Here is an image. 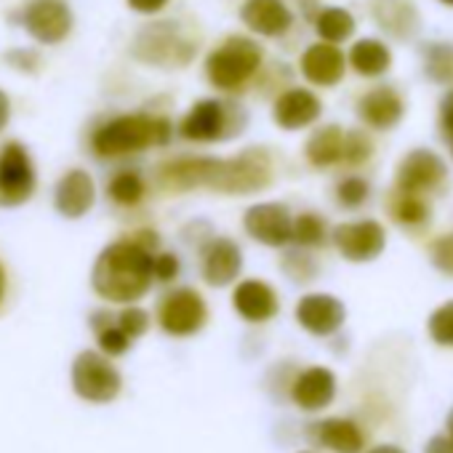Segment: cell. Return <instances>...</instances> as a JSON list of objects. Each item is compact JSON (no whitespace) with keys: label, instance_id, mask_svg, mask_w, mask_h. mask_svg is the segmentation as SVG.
<instances>
[{"label":"cell","instance_id":"6da1fadb","mask_svg":"<svg viewBox=\"0 0 453 453\" xmlns=\"http://www.w3.org/2000/svg\"><path fill=\"white\" fill-rule=\"evenodd\" d=\"M152 257L155 251L144 249L134 238L104 246L91 267L94 294L110 304H134L144 299L155 283Z\"/></svg>","mask_w":453,"mask_h":453},{"label":"cell","instance_id":"7a4b0ae2","mask_svg":"<svg viewBox=\"0 0 453 453\" xmlns=\"http://www.w3.org/2000/svg\"><path fill=\"white\" fill-rule=\"evenodd\" d=\"M173 139V123L163 115L126 112L102 123L91 136V150L102 160L139 155L150 147H165Z\"/></svg>","mask_w":453,"mask_h":453},{"label":"cell","instance_id":"3957f363","mask_svg":"<svg viewBox=\"0 0 453 453\" xmlns=\"http://www.w3.org/2000/svg\"><path fill=\"white\" fill-rule=\"evenodd\" d=\"M262 46L246 35H230L205 57V78L219 91H241L262 67Z\"/></svg>","mask_w":453,"mask_h":453},{"label":"cell","instance_id":"277c9868","mask_svg":"<svg viewBox=\"0 0 453 453\" xmlns=\"http://www.w3.org/2000/svg\"><path fill=\"white\" fill-rule=\"evenodd\" d=\"M246 126V115L241 112V107L208 96L195 102L187 115L179 123V134L187 142H197V144H213V142H224L235 134H241V128Z\"/></svg>","mask_w":453,"mask_h":453},{"label":"cell","instance_id":"5b68a950","mask_svg":"<svg viewBox=\"0 0 453 453\" xmlns=\"http://www.w3.org/2000/svg\"><path fill=\"white\" fill-rule=\"evenodd\" d=\"M73 389L86 403H112L123 389V376L112 360L96 349H83L73 360Z\"/></svg>","mask_w":453,"mask_h":453},{"label":"cell","instance_id":"8992f818","mask_svg":"<svg viewBox=\"0 0 453 453\" xmlns=\"http://www.w3.org/2000/svg\"><path fill=\"white\" fill-rule=\"evenodd\" d=\"M38 189V171L30 150L22 142L0 147V208H19L33 200Z\"/></svg>","mask_w":453,"mask_h":453},{"label":"cell","instance_id":"52a82bcc","mask_svg":"<svg viewBox=\"0 0 453 453\" xmlns=\"http://www.w3.org/2000/svg\"><path fill=\"white\" fill-rule=\"evenodd\" d=\"M131 51L139 62L160 67H184L195 57V46L181 38L173 22H155L139 30Z\"/></svg>","mask_w":453,"mask_h":453},{"label":"cell","instance_id":"ba28073f","mask_svg":"<svg viewBox=\"0 0 453 453\" xmlns=\"http://www.w3.org/2000/svg\"><path fill=\"white\" fill-rule=\"evenodd\" d=\"M205 323H208L205 299L189 286L168 291L157 304V326L173 339L195 336L203 331Z\"/></svg>","mask_w":453,"mask_h":453},{"label":"cell","instance_id":"9c48e42d","mask_svg":"<svg viewBox=\"0 0 453 453\" xmlns=\"http://www.w3.org/2000/svg\"><path fill=\"white\" fill-rule=\"evenodd\" d=\"M19 25L41 46H59L73 33L75 17L67 0H30L19 12Z\"/></svg>","mask_w":453,"mask_h":453},{"label":"cell","instance_id":"30bf717a","mask_svg":"<svg viewBox=\"0 0 453 453\" xmlns=\"http://www.w3.org/2000/svg\"><path fill=\"white\" fill-rule=\"evenodd\" d=\"M273 181V160L265 150H243L235 157H224L219 192L224 195H251Z\"/></svg>","mask_w":453,"mask_h":453},{"label":"cell","instance_id":"8fae6325","mask_svg":"<svg viewBox=\"0 0 453 453\" xmlns=\"http://www.w3.org/2000/svg\"><path fill=\"white\" fill-rule=\"evenodd\" d=\"M328 238L334 241L336 251L352 265L373 262L387 249V230L376 219H360V221L336 224Z\"/></svg>","mask_w":453,"mask_h":453},{"label":"cell","instance_id":"7c38bea8","mask_svg":"<svg viewBox=\"0 0 453 453\" xmlns=\"http://www.w3.org/2000/svg\"><path fill=\"white\" fill-rule=\"evenodd\" d=\"M224 157H176L157 168V181L173 192L189 189H219Z\"/></svg>","mask_w":453,"mask_h":453},{"label":"cell","instance_id":"4fadbf2b","mask_svg":"<svg viewBox=\"0 0 453 453\" xmlns=\"http://www.w3.org/2000/svg\"><path fill=\"white\" fill-rule=\"evenodd\" d=\"M291 226L294 216L286 203H254L243 213V230L249 233V238L267 249H286L291 243Z\"/></svg>","mask_w":453,"mask_h":453},{"label":"cell","instance_id":"5bb4252c","mask_svg":"<svg viewBox=\"0 0 453 453\" xmlns=\"http://www.w3.org/2000/svg\"><path fill=\"white\" fill-rule=\"evenodd\" d=\"M243 273V251L230 238H211L200 249V275L211 288L233 286Z\"/></svg>","mask_w":453,"mask_h":453},{"label":"cell","instance_id":"9a60e30c","mask_svg":"<svg viewBox=\"0 0 453 453\" xmlns=\"http://www.w3.org/2000/svg\"><path fill=\"white\" fill-rule=\"evenodd\" d=\"M445 163L437 152L421 147V150H411L400 165H397V192H408V195H424L429 189H434L442 179H445Z\"/></svg>","mask_w":453,"mask_h":453},{"label":"cell","instance_id":"2e32d148","mask_svg":"<svg viewBox=\"0 0 453 453\" xmlns=\"http://www.w3.org/2000/svg\"><path fill=\"white\" fill-rule=\"evenodd\" d=\"M347 320V307L331 294H307L296 304V323L312 336H331Z\"/></svg>","mask_w":453,"mask_h":453},{"label":"cell","instance_id":"e0dca14e","mask_svg":"<svg viewBox=\"0 0 453 453\" xmlns=\"http://www.w3.org/2000/svg\"><path fill=\"white\" fill-rule=\"evenodd\" d=\"M299 70H302L307 83L320 86V88H331V86L342 83V78L347 73V57L339 46L320 41V43H312L302 54Z\"/></svg>","mask_w":453,"mask_h":453},{"label":"cell","instance_id":"ac0fdd59","mask_svg":"<svg viewBox=\"0 0 453 453\" xmlns=\"http://www.w3.org/2000/svg\"><path fill=\"white\" fill-rule=\"evenodd\" d=\"M96 203V184L88 171L73 168L54 187V208L65 219H83Z\"/></svg>","mask_w":453,"mask_h":453},{"label":"cell","instance_id":"d6986e66","mask_svg":"<svg viewBox=\"0 0 453 453\" xmlns=\"http://www.w3.org/2000/svg\"><path fill=\"white\" fill-rule=\"evenodd\" d=\"M323 115V102L310 88H288L273 104V120L283 131H302Z\"/></svg>","mask_w":453,"mask_h":453},{"label":"cell","instance_id":"ffe728a7","mask_svg":"<svg viewBox=\"0 0 453 453\" xmlns=\"http://www.w3.org/2000/svg\"><path fill=\"white\" fill-rule=\"evenodd\" d=\"M233 307L246 323H267L280 312V299L270 283L259 278H249L235 286Z\"/></svg>","mask_w":453,"mask_h":453},{"label":"cell","instance_id":"44dd1931","mask_svg":"<svg viewBox=\"0 0 453 453\" xmlns=\"http://www.w3.org/2000/svg\"><path fill=\"white\" fill-rule=\"evenodd\" d=\"M241 22L262 38H280L294 27V12L283 0H246Z\"/></svg>","mask_w":453,"mask_h":453},{"label":"cell","instance_id":"7402d4cb","mask_svg":"<svg viewBox=\"0 0 453 453\" xmlns=\"http://www.w3.org/2000/svg\"><path fill=\"white\" fill-rule=\"evenodd\" d=\"M357 115H360V120L368 128L389 131V128H395L403 120L405 104H403V96L392 86H379V88H371L368 94L360 96Z\"/></svg>","mask_w":453,"mask_h":453},{"label":"cell","instance_id":"603a6c76","mask_svg":"<svg viewBox=\"0 0 453 453\" xmlns=\"http://www.w3.org/2000/svg\"><path fill=\"white\" fill-rule=\"evenodd\" d=\"M291 397L302 411H323L336 397V376H334V371L323 368V365L304 368L296 376L294 387H291Z\"/></svg>","mask_w":453,"mask_h":453},{"label":"cell","instance_id":"cb8c5ba5","mask_svg":"<svg viewBox=\"0 0 453 453\" xmlns=\"http://www.w3.org/2000/svg\"><path fill=\"white\" fill-rule=\"evenodd\" d=\"M310 440L334 450V453H360L365 445V437L360 426L349 418H323L307 429Z\"/></svg>","mask_w":453,"mask_h":453},{"label":"cell","instance_id":"d4e9b609","mask_svg":"<svg viewBox=\"0 0 453 453\" xmlns=\"http://www.w3.org/2000/svg\"><path fill=\"white\" fill-rule=\"evenodd\" d=\"M347 67H352L363 78H379L392 67V51L376 38H360L349 49Z\"/></svg>","mask_w":453,"mask_h":453},{"label":"cell","instance_id":"484cf974","mask_svg":"<svg viewBox=\"0 0 453 453\" xmlns=\"http://www.w3.org/2000/svg\"><path fill=\"white\" fill-rule=\"evenodd\" d=\"M342 150H344V128L342 126H323L312 131V136L304 144V157L315 168H331L342 163Z\"/></svg>","mask_w":453,"mask_h":453},{"label":"cell","instance_id":"4316f807","mask_svg":"<svg viewBox=\"0 0 453 453\" xmlns=\"http://www.w3.org/2000/svg\"><path fill=\"white\" fill-rule=\"evenodd\" d=\"M91 328H94V334H96L99 352L107 355V357H120V355H126V352L131 349V344H134V342L118 328L115 318H112L110 312H104V310H99V312L91 315Z\"/></svg>","mask_w":453,"mask_h":453},{"label":"cell","instance_id":"83f0119b","mask_svg":"<svg viewBox=\"0 0 453 453\" xmlns=\"http://www.w3.org/2000/svg\"><path fill=\"white\" fill-rule=\"evenodd\" d=\"M315 33L320 35V41L339 46V43H344V41L352 38V33H355V17L347 9H339V6L323 9L315 17Z\"/></svg>","mask_w":453,"mask_h":453},{"label":"cell","instance_id":"f1b7e54d","mask_svg":"<svg viewBox=\"0 0 453 453\" xmlns=\"http://www.w3.org/2000/svg\"><path fill=\"white\" fill-rule=\"evenodd\" d=\"M373 17L381 22V27L397 38H408L416 27V12L405 4V0H381L376 6Z\"/></svg>","mask_w":453,"mask_h":453},{"label":"cell","instance_id":"f546056e","mask_svg":"<svg viewBox=\"0 0 453 453\" xmlns=\"http://www.w3.org/2000/svg\"><path fill=\"white\" fill-rule=\"evenodd\" d=\"M147 195V181L139 171H118L110 181H107V197L118 205H139Z\"/></svg>","mask_w":453,"mask_h":453},{"label":"cell","instance_id":"4dcf8cb0","mask_svg":"<svg viewBox=\"0 0 453 453\" xmlns=\"http://www.w3.org/2000/svg\"><path fill=\"white\" fill-rule=\"evenodd\" d=\"M291 243H296L299 249H320V246H326L328 243V226H326L323 216H318V213L294 216Z\"/></svg>","mask_w":453,"mask_h":453},{"label":"cell","instance_id":"1f68e13d","mask_svg":"<svg viewBox=\"0 0 453 453\" xmlns=\"http://www.w3.org/2000/svg\"><path fill=\"white\" fill-rule=\"evenodd\" d=\"M424 73L434 83H453V46L429 43L424 51Z\"/></svg>","mask_w":453,"mask_h":453},{"label":"cell","instance_id":"d6a6232c","mask_svg":"<svg viewBox=\"0 0 453 453\" xmlns=\"http://www.w3.org/2000/svg\"><path fill=\"white\" fill-rule=\"evenodd\" d=\"M392 216H395V221H400L405 226H421L429 221V205L421 195L400 192L392 205Z\"/></svg>","mask_w":453,"mask_h":453},{"label":"cell","instance_id":"836d02e7","mask_svg":"<svg viewBox=\"0 0 453 453\" xmlns=\"http://www.w3.org/2000/svg\"><path fill=\"white\" fill-rule=\"evenodd\" d=\"M283 273L294 280V283H310L315 275H318V262L307 254V249H294V251H286L283 254V262H280Z\"/></svg>","mask_w":453,"mask_h":453},{"label":"cell","instance_id":"e575fe53","mask_svg":"<svg viewBox=\"0 0 453 453\" xmlns=\"http://www.w3.org/2000/svg\"><path fill=\"white\" fill-rule=\"evenodd\" d=\"M373 155V142L365 131H344V150H342V163L347 165H363Z\"/></svg>","mask_w":453,"mask_h":453},{"label":"cell","instance_id":"d590c367","mask_svg":"<svg viewBox=\"0 0 453 453\" xmlns=\"http://www.w3.org/2000/svg\"><path fill=\"white\" fill-rule=\"evenodd\" d=\"M368 195H371V184L363 176H347L336 184V200L347 211L360 208L368 200Z\"/></svg>","mask_w":453,"mask_h":453},{"label":"cell","instance_id":"8d00e7d4","mask_svg":"<svg viewBox=\"0 0 453 453\" xmlns=\"http://www.w3.org/2000/svg\"><path fill=\"white\" fill-rule=\"evenodd\" d=\"M115 323H118V328L131 339V342H136V339H142L147 331H150V312L147 310H142V307H136V304H126L118 315H115Z\"/></svg>","mask_w":453,"mask_h":453},{"label":"cell","instance_id":"74e56055","mask_svg":"<svg viewBox=\"0 0 453 453\" xmlns=\"http://www.w3.org/2000/svg\"><path fill=\"white\" fill-rule=\"evenodd\" d=\"M429 336L434 344H442V347H453V299L445 302L442 307H437L432 315H429Z\"/></svg>","mask_w":453,"mask_h":453},{"label":"cell","instance_id":"f35d334b","mask_svg":"<svg viewBox=\"0 0 453 453\" xmlns=\"http://www.w3.org/2000/svg\"><path fill=\"white\" fill-rule=\"evenodd\" d=\"M429 259L434 270H440L442 275H453V233L437 238L429 246Z\"/></svg>","mask_w":453,"mask_h":453},{"label":"cell","instance_id":"ab89813d","mask_svg":"<svg viewBox=\"0 0 453 453\" xmlns=\"http://www.w3.org/2000/svg\"><path fill=\"white\" fill-rule=\"evenodd\" d=\"M181 273V262L176 254L171 251H163V254H155L152 257V278L155 283H173Z\"/></svg>","mask_w":453,"mask_h":453},{"label":"cell","instance_id":"60d3db41","mask_svg":"<svg viewBox=\"0 0 453 453\" xmlns=\"http://www.w3.org/2000/svg\"><path fill=\"white\" fill-rule=\"evenodd\" d=\"M440 123H442L445 139H453V88L440 102Z\"/></svg>","mask_w":453,"mask_h":453},{"label":"cell","instance_id":"b9f144b4","mask_svg":"<svg viewBox=\"0 0 453 453\" xmlns=\"http://www.w3.org/2000/svg\"><path fill=\"white\" fill-rule=\"evenodd\" d=\"M126 4H128L131 12L152 17V14H157V12H163L168 6V0H126Z\"/></svg>","mask_w":453,"mask_h":453},{"label":"cell","instance_id":"7bdbcfd3","mask_svg":"<svg viewBox=\"0 0 453 453\" xmlns=\"http://www.w3.org/2000/svg\"><path fill=\"white\" fill-rule=\"evenodd\" d=\"M9 62H12V67H17V70H27V73H35V67H30L27 62H33V65H38V57L33 54V51H12L9 54Z\"/></svg>","mask_w":453,"mask_h":453},{"label":"cell","instance_id":"ee69618b","mask_svg":"<svg viewBox=\"0 0 453 453\" xmlns=\"http://www.w3.org/2000/svg\"><path fill=\"white\" fill-rule=\"evenodd\" d=\"M424 453H453V442H450V437H445V434H434L429 442H426V450Z\"/></svg>","mask_w":453,"mask_h":453},{"label":"cell","instance_id":"f6af8a7d","mask_svg":"<svg viewBox=\"0 0 453 453\" xmlns=\"http://www.w3.org/2000/svg\"><path fill=\"white\" fill-rule=\"evenodd\" d=\"M9 120H12V99L6 91H0V134H4Z\"/></svg>","mask_w":453,"mask_h":453},{"label":"cell","instance_id":"bcb514c9","mask_svg":"<svg viewBox=\"0 0 453 453\" xmlns=\"http://www.w3.org/2000/svg\"><path fill=\"white\" fill-rule=\"evenodd\" d=\"M6 294H9V275H6V267L0 265V310L6 304Z\"/></svg>","mask_w":453,"mask_h":453},{"label":"cell","instance_id":"7dc6e473","mask_svg":"<svg viewBox=\"0 0 453 453\" xmlns=\"http://www.w3.org/2000/svg\"><path fill=\"white\" fill-rule=\"evenodd\" d=\"M368 453H405L403 448H397V445H376L373 450H368Z\"/></svg>","mask_w":453,"mask_h":453},{"label":"cell","instance_id":"c3c4849f","mask_svg":"<svg viewBox=\"0 0 453 453\" xmlns=\"http://www.w3.org/2000/svg\"><path fill=\"white\" fill-rule=\"evenodd\" d=\"M448 432H450V442H453V411L448 413Z\"/></svg>","mask_w":453,"mask_h":453},{"label":"cell","instance_id":"681fc988","mask_svg":"<svg viewBox=\"0 0 453 453\" xmlns=\"http://www.w3.org/2000/svg\"><path fill=\"white\" fill-rule=\"evenodd\" d=\"M440 4H445V6H453V0H440Z\"/></svg>","mask_w":453,"mask_h":453},{"label":"cell","instance_id":"f907efd6","mask_svg":"<svg viewBox=\"0 0 453 453\" xmlns=\"http://www.w3.org/2000/svg\"><path fill=\"white\" fill-rule=\"evenodd\" d=\"M448 144H450V157H453V139H448Z\"/></svg>","mask_w":453,"mask_h":453},{"label":"cell","instance_id":"816d5d0a","mask_svg":"<svg viewBox=\"0 0 453 453\" xmlns=\"http://www.w3.org/2000/svg\"><path fill=\"white\" fill-rule=\"evenodd\" d=\"M302 453H310V450H302Z\"/></svg>","mask_w":453,"mask_h":453}]
</instances>
